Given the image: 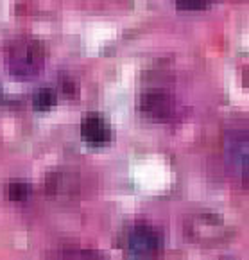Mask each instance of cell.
Segmentation results:
<instances>
[{
    "label": "cell",
    "instance_id": "obj_1",
    "mask_svg": "<svg viewBox=\"0 0 249 260\" xmlns=\"http://www.w3.org/2000/svg\"><path fill=\"white\" fill-rule=\"evenodd\" d=\"M43 63H45V52L38 40L23 36V38H16L9 45L8 67L13 76L32 77L42 72Z\"/></svg>",
    "mask_w": 249,
    "mask_h": 260
},
{
    "label": "cell",
    "instance_id": "obj_2",
    "mask_svg": "<svg viewBox=\"0 0 249 260\" xmlns=\"http://www.w3.org/2000/svg\"><path fill=\"white\" fill-rule=\"evenodd\" d=\"M161 239L156 228L146 222H138L127 232L126 249L133 260H153L160 253Z\"/></svg>",
    "mask_w": 249,
    "mask_h": 260
},
{
    "label": "cell",
    "instance_id": "obj_3",
    "mask_svg": "<svg viewBox=\"0 0 249 260\" xmlns=\"http://www.w3.org/2000/svg\"><path fill=\"white\" fill-rule=\"evenodd\" d=\"M140 110L147 119L165 122L176 115V101L165 90H149L140 99Z\"/></svg>",
    "mask_w": 249,
    "mask_h": 260
},
{
    "label": "cell",
    "instance_id": "obj_4",
    "mask_svg": "<svg viewBox=\"0 0 249 260\" xmlns=\"http://www.w3.org/2000/svg\"><path fill=\"white\" fill-rule=\"evenodd\" d=\"M224 153L230 167L242 178H247V164H249V142L245 131H233L226 137L224 142Z\"/></svg>",
    "mask_w": 249,
    "mask_h": 260
},
{
    "label": "cell",
    "instance_id": "obj_5",
    "mask_svg": "<svg viewBox=\"0 0 249 260\" xmlns=\"http://www.w3.org/2000/svg\"><path fill=\"white\" fill-rule=\"evenodd\" d=\"M81 137L92 146H104L112 138V127L100 115H86L81 122Z\"/></svg>",
    "mask_w": 249,
    "mask_h": 260
},
{
    "label": "cell",
    "instance_id": "obj_6",
    "mask_svg": "<svg viewBox=\"0 0 249 260\" xmlns=\"http://www.w3.org/2000/svg\"><path fill=\"white\" fill-rule=\"evenodd\" d=\"M47 188H49V194L52 196L68 198V196L76 194L77 180L76 176H72L68 172H52L47 178Z\"/></svg>",
    "mask_w": 249,
    "mask_h": 260
},
{
    "label": "cell",
    "instance_id": "obj_7",
    "mask_svg": "<svg viewBox=\"0 0 249 260\" xmlns=\"http://www.w3.org/2000/svg\"><path fill=\"white\" fill-rule=\"evenodd\" d=\"M63 260H108L100 251L92 248H68L63 251Z\"/></svg>",
    "mask_w": 249,
    "mask_h": 260
},
{
    "label": "cell",
    "instance_id": "obj_8",
    "mask_svg": "<svg viewBox=\"0 0 249 260\" xmlns=\"http://www.w3.org/2000/svg\"><path fill=\"white\" fill-rule=\"evenodd\" d=\"M32 103H34L36 110L45 111V110H50L52 106H56V103H58V95H56V92H54L52 88H40L38 92L34 93Z\"/></svg>",
    "mask_w": 249,
    "mask_h": 260
},
{
    "label": "cell",
    "instance_id": "obj_9",
    "mask_svg": "<svg viewBox=\"0 0 249 260\" xmlns=\"http://www.w3.org/2000/svg\"><path fill=\"white\" fill-rule=\"evenodd\" d=\"M8 196L13 201H23V199L29 196V185L20 180L11 181V183L8 185Z\"/></svg>",
    "mask_w": 249,
    "mask_h": 260
},
{
    "label": "cell",
    "instance_id": "obj_10",
    "mask_svg": "<svg viewBox=\"0 0 249 260\" xmlns=\"http://www.w3.org/2000/svg\"><path fill=\"white\" fill-rule=\"evenodd\" d=\"M210 0H176V6L183 11H201L208 8Z\"/></svg>",
    "mask_w": 249,
    "mask_h": 260
}]
</instances>
